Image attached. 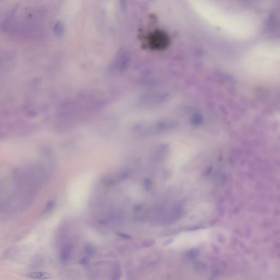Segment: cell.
Returning <instances> with one entry per match:
<instances>
[{
    "label": "cell",
    "instance_id": "6da1fadb",
    "mask_svg": "<svg viewBox=\"0 0 280 280\" xmlns=\"http://www.w3.org/2000/svg\"><path fill=\"white\" fill-rule=\"evenodd\" d=\"M189 2L191 8L203 22L227 36L245 39L253 36L258 31V18L249 12L231 10L212 1Z\"/></svg>",
    "mask_w": 280,
    "mask_h": 280
},
{
    "label": "cell",
    "instance_id": "5b68a950",
    "mask_svg": "<svg viewBox=\"0 0 280 280\" xmlns=\"http://www.w3.org/2000/svg\"><path fill=\"white\" fill-rule=\"evenodd\" d=\"M26 276L27 278L32 280H48L52 278V275L49 273L45 271L32 272L28 273Z\"/></svg>",
    "mask_w": 280,
    "mask_h": 280
},
{
    "label": "cell",
    "instance_id": "4fadbf2b",
    "mask_svg": "<svg viewBox=\"0 0 280 280\" xmlns=\"http://www.w3.org/2000/svg\"><path fill=\"white\" fill-rule=\"evenodd\" d=\"M89 261V257H84L82 259L79 261V264H82V265H85V264H86L88 263Z\"/></svg>",
    "mask_w": 280,
    "mask_h": 280
},
{
    "label": "cell",
    "instance_id": "277c9868",
    "mask_svg": "<svg viewBox=\"0 0 280 280\" xmlns=\"http://www.w3.org/2000/svg\"><path fill=\"white\" fill-rule=\"evenodd\" d=\"M130 62V54L125 50H120L112 63L110 71L112 72L123 73L128 69Z\"/></svg>",
    "mask_w": 280,
    "mask_h": 280
},
{
    "label": "cell",
    "instance_id": "9c48e42d",
    "mask_svg": "<svg viewBox=\"0 0 280 280\" xmlns=\"http://www.w3.org/2000/svg\"><path fill=\"white\" fill-rule=\"evenodd\" d=\"M54 30L56 34L59 36H62L64 34L65 27L64 25L62 22H60L56 23L54 25Z\"/></svg>",
    "mask_w": 280,
    "mask_h": 280
},
{
    "label": "cell",
    "instance_id": "52a82bcc",
    "mask_svg": "<svg viewBox=\"0 0 280 280\" xmlns=\"http://www.w3.org/2000/svg\"><path fill=\"white\" fill-rule=\"evenodd\" d=\"M122 273L121 266L119 264L117 263L114 266L111 280H120L122 276Z\"/></svg>",
    "mask_w": 280,
    "mask_h": 280
},
{
    "label": "cell",
    "instance_id": "7c38bea8",
    "mask_svg": "<svg viewBox=\"0 0 280 280\" xmlns=\"http://www.w3.org/2000/svg\"><path fill=\"white\" fill-rule=\"evenodd\" d=\"M117 235L119 236V237L123 238V239H124L129 240V239H132V236H131L129 235L126 234H124V233H117Z\"/></svg>",
    "mask_w": 280,
    "mask_h": 280
},
{
    "label": "cell",
    "instance_id": "7a4b0ae2",
    "mask_svg": "<svg viewBox=\"0 0 280 280\" xmlns=\"http://www.w3.org/2000/svg\"><path fill=\"white\" fill-rule=\"evenodd\" d=\"M280 45L275 41H265L253 46L243 61L244 69L254 77L276 79L280 74Z\"/></svg>",
    "mask_w": 280,
    "mask_h": 280
},
{
    "label": "cell",
    "instance_id": "8fae6325",
    "mask_svg": "<svg viewBox=\"0 0 280 280\" xmlns=\"http://www.w3.org/2000/svg\"><path fill=\"white\" fill-rule=\"evenodd\" d=\"M19 252V250L18 248H12L8 250L4 254L5 257L7 258H12L17 255Z\"/></svg>",
    "mask_w": 280,
    "mask_h": 280
},
{
    "label": "cell",
    "instance_id": "8992f818",
    "mask_svg": "<svg viewBox=\"0 0 280 280\" xmlns=\"http://www.w3.org/2000/svg\"><path fill=\"white\" fill-rule=\"evenodd\" d=\"M72 251V246L69 245L65 246L60 253V260L62 263H66L69 260Z\"/></svg>",
    "mask_w": 280,
    "mask_h": 280
},
{
    "label": "cell",
    "instance_id": "ba28073f",
    "mask_svg": "<svg viewBox=\"0 0 280 280\" xmlns=\"http://www.w3.org/2000/svg\"><path fill=\"white\" fill-rule=\"evenodd\" d=\"M43 263V259L40 255H36L32 260L31 263V268L37 269L39 268Z\"/></svg>",
    "mask_w": 280,
    "mask_h": 280
},
{
    "label": "cell",
    "instance_id": "30bf717a",
    "mask_svg": "<svg viewBox=\"0 0 280 280\" xmlns=\"http://www.w3.org/2000/svg\"><path fill=\"white\" fill-rule=\"evenodd\" d=\"M85 252L88 257H92L97 252V248H95L94 246L87 245L85 247Z\"/></svg>",
    "mask_w": 280,
    "mask_h": 280
},
{
    "label": "cell",
    "instance_id": "3957f363",
    "mask_svg": "<svg viewBox=\"0 0 280 280\" xmlns=\"http://www.w3.org/2000/svg\"><path fill=\"white\" fill-rule=\"evenodd\" d=\"M211 236V233L207 231L184 233L178 236L172 244L175 246L177 249L188 248L206 242L210 240Z\"/></svg>",
    "mask_w": 280,
    "mask_h": 280
}]
</instances>
